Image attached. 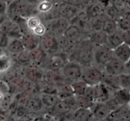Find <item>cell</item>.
Here are the masks:
<instances>
[{
    "label": "cell",
    "instance_id": "cell-1",
    "mask_svg": "<svg viewBox=\"0 0 130 121\" xmlns=\"http://www.w3.org/2000/svg\"><path fill=\"white\" fill-rule=\"evenodd\" d=\"M103 71L98 66L88 65L83 67L81 79L89 86H94L102 81Z\"/></svg>",
    "mask_w": 130,
    "mask_h": 121
},
{
    "label": "cell",
    "instance_id": "cell-2",
    "mask_svg": "<svg viewBox=\"0 0 130 121\" xmlns=\"http://www.w3.org/2000/svg\"><path fill=\"white\" fill-rule=\"evenodd\" d=\"M114 56V49H111L107 44L95 46L93 50L94 63L96 66L104 67Z\"/></svg>",
    "mask_w": 130,
    "mask_h": 121
},
{
    "label": "cell",
    "instance_id": "cell-3",
    "mask_svg": "<svg viewBox=\"0 0 130 121\" xmlns=\"http://www.w3.org/2000/svg\"><path fill=\"white\" fill-rule=\"evenodd\" d=\"M93 50L94 49L76 48L73 54L69 58V61L77 62L82 67L93 65Z\"/></svg>",
    "mask_w": 130,
    "mask_h": 121
},
{
    "label": "cell",
    "instance_id": "cell-4",
    "mask_svg": "<svg viewBox=\"0 0 130 121\" xmlns=\"http://www.w3.org/2000/svg\"><path fill=\"white\" fill-rule=\"evenodd\" d=\"M68 61L69 59L67 56L63 52L58 51L52 54H48L44 67L46 69L61 71Z\"/></svg>",
    "mask_w": 130,
    "mask_h": 121
},
{
    "label": "cell",
    "instance_id": "cell-5",
    "mask_svg": "<svg viewBox=\"0 0 130 121\" xmlns=\"http://www.w3.org/2000/svg\"><path fill=\"white\" fill-rule=\"evenodd\" d=\"M82 71V66L77 62L72 61H68L61 69L63 76L66 77L67 81L70 82L81 79Z\"/></svg>",
    "mask_w": 130,
    "mask_h": 121
},
{
    "label": "cell",
    "instance_id": "cell-6",
    "mask_svg": "<svg viewBox=\"0 0 130 121\" xmlns=\"http://www.w3.org/2000/svg\"><path fill=\"white\" fill-rule=\"evenodd\" d=\"M24 76L30 83L38 84L44 80V71L43 67L30 63L24 68Z\"/></svg>",
    "mask_w": 130,
    "mask_h": 121
},
{
    "label": "cell",
    "instance_id": "cell-7",
    "mask_svg": "<svg viewBox=\"0 0 130 121\" xmlns=\"http://www.w3.org/2000/svg\"><path fill=\"white\" fill-rule=\"evenodd\" d=\"M70 24L77 26L85 36H88L91 30V18L88 15L85 10H82L69 21Z\"/></svg>",
    "mask_w": 130,
    "mask_h": 121
},
{
    "label": "cell",
    "instance_id": "cell-8",
    "mask_svg": "<svg viewBox=\"0 0 130 121\" xmlns=\"http://www.w3.org/2000/svg\"><path fill=\"white\" fill-rule=\"evenodd\" d=\"M10 87V93H19L28 88L29 81L24 76L19 74H11L6 80Z\"/></svg>",
    "mask_w": 130,
    "mask_h": 121
},
{
    "label": "cell",
    "instance_id": "cell-9",
    "mask_svg": "<svg viewBox=\"0 0 130 121\" xmlns=\"http://www.w3.org/2000/svg\"><path fill=\"white\" fill-rule=\"evenodd\" d=\"M29 3L26 0H14L8 5L6 16L11 19L17 16L25 18Z\"/></svg>",
    "mask_w": 130,
    "mask_h": 121
},
{
    "label": "cell",
    "instance_id": "cell-10",
    "mask_svg": "<svg viewBox=\"0 0 130 121\" xmlns=\"http://www.w3.org/2000/svg\"><path fill=\"white\" fill-rule=\"evenodd\" d=\"M44 24L46 25L47 32L52 33L55 36L63 34L67 27L70 25L69 21L62 16H58Z\"/></svg>",
    "mask_w": 130,
    "mask_h": 121
},
{
    "label": "cell",
    "instance_id": "cell-11",
    "mask_svg": "<svg viewBox=\"0 0 130 121\" xmlns=\"http://www.w3.org/2000/svg\"><path fill=\"white\" fill-rule=\"evenodd\" d=\"M39 46L47 54H52L58 51L56 36L49 32L40 37Z\"/></svg>",
    "mask_w": 130,
    "mask_h": 121
},
{
    "label": "cell",
    "instance_id": "cell-12",
    "mask_svg": "<svg viewBox=\"0 0 130 121\" xmlns=\"http://www.w3.org/2000/svg\"><path fill=\"white\" fill-rule=\"evenodd\" d=\"M0 30L7 34L10 38H20L23 35L17 23L7 16L0 24Z\"/></svg>",
    "mask_w": 130,
    "mask_h": 121
},
{
    "label": "cell",
    "instance_id": "cell-13",
    "mask_svg": "<svg viewBox=\"0 0 130 121\" xmlns=\"http://www.w3.org/2000/svg\"><path fill=\"white\" fill-rule=\"evenodd\" d=\"M125 63L114 56L110 60H109L104 66V71L109 74L118 76L120 74L124 72Z\"/></svg>",
    "mask_w": 130,
    "mask_h": 121
},
{
    "label": "cell",
    "instance_id": "cell-14",
    "mask_svg": "<svg viewBox=\"0 0 130 121\" xmlns=\"http://www.w3.org/2000/svg\"><path fill=\"white\" fill-rule=\"evenodd\" d=\"M57 9L59 15L69 21L72 20L81 10L79 8L62 1L57 5Z\"/></svg>",
    "mask_w": 130,
    "mask_h": 121
},
{
    "label": "cell",
    "instance_id": "cell-15",
    "mask_svg": "<svg viewBox=\"0 0 130 121\" xmlns=\"http://www.w3.org/2000/svg\"><path fill=\"white\" fill-rule=\"evenodd\" d=\"M44 80L47 83L56 87L66 82H69L63 76L61 71H52L49 69L44 71Z\"/></svg>",
    "mask_w": 130,
    "mask_h": 121
},
{
    "label": "cell",
    "instance_id": "cell-16",
    "mask_svg": "<svg viewBox=\"0 0 130 121\" xmlns=\"http://www.w3.org/2000/svg\"><path fill=\"white\" fill-rule=\"evenodd\" d=\"M90 109L92 112L94 120H106L110 114V111L104 101H94Z\"/></svg>",
    "mask_w": 130,
    "mask_h": 121
},
{
    "label": "cell",
    "instance_id": "cell-17",
    "mask_svg": "<svg viewBox=\"0 0 130 121\" xmlns=\"http://www.w3.org/2000/svg\"><path fill=\"white\" fill-rule=\"evenodd\" d=\"M50 115L55 117H65L72 110L64 100L60 99L53 107L48 109Z\"/></svg>",
    "mask_w": 130,
    "mask_h": 121
},
{
    "label": "cell",
    "instance_id": "cell-18",
    "mask_svg": "<svg viewBox=\"0 0 130 121\" xmlns=\"http://www.w3.org/2000/svg\"><path fill=\"white\" fill-rule=\"evenodd\" d=\"M30 63L43 67L45 66L48 54L41 48L40 46L29 51Z\"/></svg>",
    "mask_w": 130,
    "mask_h": 121
},
{
    "label": "cell",
    "instance_id": "cell-19",
    "mask_svg": "<svg viewBox=\"0 0 130 121\" xmlns=\"http://www.w3.org/2000/svg\"><path fill=\"white\" fill-rule=\"evenodd\" d=\"M20 39L24 46V49L27 51L32 50L39 46L40 38L32 32L24 34Z\"/></svg>",
    "mask_w": 130,
    "mask_h": 121
},
{
    "label": "cell",
    "instance_id": "cell-20",
    "mask_svg": "<svg viewBox=\"0 0 130 121\" xmlns=\"http://www.w3.org/2000/svg\"><path fill=\"white\" fill-rule=\"evenodd\" d=\"M25 105L32 114L40 112L44 108L38 94H35L34 93L29 96Z\"/></svg>",
    "mask_w": 130,
    "mask_h": 121
},
{
    "label": "cell",
    "instance_id": "cell-21",
    "mask_svg": "<svg viewBox=\"0 0 130 121\" xmlns=\"http://www.w3.org/2000/svg\"><path fill=\"white\" fill-rule=\"evenodd\" d=\"M63 34L69 41L73 43H78L83 37H85L77 26L71 24L67 27Z\"/></svg>",
    "mask_w": 130,
    "mask_h": 121
},
{
    "label": "cell",
    "instance_id": "cell-22",
    "mask_svg": "<svg viewBox=\"0 0 130 121\" xmlns=\"http://www.w3.org/2000/svg\"><path fill=\"white\" fill-rule=\"evenodd\" d=\"M112 97L120 106L129 104L130 90L124 88L117 89L114 90Z\"/></svg>",
    "mask_w": 130,
    "mask_h": 121
},
{
    "label": "cell",
    "instance_id": "cell-23",
    "mask_svg": "<svg viewBox=\"0 0 130 121\" xmlns=\"http://www.w3.org/2000/svg\"><path fill=\"white\" fill-rule=\"evenodd\" d=\"M38 94L46 109H50L60 100L58 95L55 93L39 91Z\"/></svg>",
    "mask_w": 130,
    "mask_h": 121
},
{
    "label": "cell",
    "instance_id": "cell-24",
    "mask_svg": "<svg viewBox=\"0 0 130 121\" xmlns=\"http://www.w3.org/2000/svg\"><path fill=\"white\" fill-rule=\"evenodd\" d=\"M88 37L95 46H99L106 44L108 34L103 30H99L91 32Z\"/></svg>",
    "mask_w": 130,
    "mask_h": 121
},
{
    "label": "cell",
    "instance_id": "cell-25",
    "mask_svg": "<svg viewBox=\"0 0 130 121\" xmlns=\"http://www.w3.org/2000/svg\"><path fill=\"white\" fill-rule=\"evenodd\" d=\"M85 11L90 18H95L104 13V5L102 2L95 1L85 9Z\"/></svg>",
    "mask_w": 130,
    "mask_h": 121
},
{
    "label": "cell",
    "instance_id": "cell-26",
    "mask_svg": "<svg viewBox=\"0 0 130 121\" xmlns=\"http://www.w3.org/2000/svg\"><path fill=\"white\" fill-rule=\"evenodd\" d=\"M72 120L77 121H89L94 120L90 109L78 108L72 112Z\"/></svg>",
    "mask_w": 130,
    "mask_h": 121
},
{
    "label": "cell",
    "instance_id": "cell-27",
    "mask_svg": "<svg viewBox=\"0 0 130 121\" xmlns=\"http://www.w3.org/2000/svg\"><path fill=\"white\" fill-rule=\"evenodd\" d=\"M114 56L126 63L130 59V45L125 43H122L121 45L114 49Z\"/></svg>",
    "mask_w": 130,
    "mask_h": 121
},
{
    "label": "cell",
    "instance_id": "cell-28",
    "mask_svg": "<svg viewBox=\"0 0 130 121\" xmlns=\"http://www.w3.org/2000/svg\"><path fill=\"white\" fill-rule=\"evenodd\" d=\"M6 49L11 55H18L25 50L20 38H10Z\"/></svg>",
    "mask_w": 130,
    "mask_h": 121
},
{
    "label": "cell",
    "instance_id": "cell-29",
    "mask_svg": "<svg viewBox=\"0 0 130 121\" xmlns=\"http://www.w3.org/2000/svg\"><path fill=\"white\" fill-rule=\"evenodd\" d=\"M123 36H122V30L118 29L117 31L113 34L108 35L107 41L106 44L111 49H115L119 45L123 43Z\"/></svg>",
    "mask_w": 130,
    "mask_h": 121
},
{
    "label": "cell",
    "instance_id": "cell-30",
    "mask_svg": "<svg viewBox=\"0 0 130 121\" xmlns=\"http://www.w3.org/2000/svg\"><path fill=\"white\" fill-rule=\"evenodd\" d=\"M56 93L60 98V99H62V100H64L66 98L74 95L71 82H66V83L57 86Z\"/></svg>",
    "mask_w": 130,
    "mask_h": 121
},
{
    "label": "cell",
    "instance_id": "cell-31",
    "mask_svg": "<svg viewBox=\"0 0 130 121\" xmlns=\"http://www.w3.org/2000/svg\"><path fill=\"white\" fill-rule=\"evenodd\" d=\"M102 30H104V32L107 33L108 35L113 34L116 31L118 30V23L116 20L109 17L105 15V18H104V22L102 25Z\"/></svg>",
    "mask_w": 130,
    "mask_h": 121
},
{
    "label": "cell",
    "instance_id": "cell-32",
    "mask_svg": "<svg viewBox=\"0 0 130 121\" xmlns=\"http://www.w3.org/2000/svg\"><path fill=\"white\" fill-rule=\"evenodd\" d=\"M117 83L119 88L130 90V74L123 72L117 76Z\"/></svg>",
    "mask_w": 130,
    "mask_h": 121
},
{
    "label": "cell",
    "instance_id": "cell-33",
    "mask_svg": "<svg viewBox=\"0 0 130 121\" xmlns=\"http://www.w3.org/2000/svg\"><path fill=\"white\" fill-rule=\"evenodd\" d=\"M72 90L74 93L76 95H85V90L87 88L88 84L83 81L82 79H79L71 82Z\"/></svg>",
    "mask_w": 130,
    "mask_h": 121
},
{
    "label": "cell",
    "instance_id": "cell-34",
    "mask_svg": "<svg viewBox=\"0 0 130 121\" xmlns=\"http://www.w3.org/2000/svg\"><path fill=\"white\" fill-rule=\"evenodd\" d=\"M118 29L126 30L130 29V15L127 14H121L120 16L117 20Z\"/></svg>",
    "mask_w": 130,
    "mask_h": 121
},
{
    "label": "cell",
    "instance_id": "cell-35",
    "mask_svg": "<svg viewBox=\"0 0 130 121\" xmlns=\"http://www.w3.org/2000/svg\"><path fill=\"white\" fill-rule=\"evenodd\" d=\"M76 98L79 108L90 109L94 103V101L85 95H76Z\"/></svg>",
    "mask_w": 130,
    "mask_h": 121
},
{
    "label": "cell",
    "instance_id": "cell-36",
    "mask_svg": "<svg viewBox=\"0 0 130 121\" xmlns=\"http://www.w3.org/2000/svg\"><path fill=\"white\" fill-rule=\"evenodd\" d=\"M105 16V14L104 13L103 15L100 16H96L95 18L91 19V32L95 30H102V29L103 22H104V18Z\"/></svg>",
    "mask_w": 130,
    "mask_h": 121
},
{
    "label": "cell",
    "instance_id": "cell-37",
    "mask_svg": "<svg viewBox=\"0 0 130 121\" xmlns=\"http://www.w3.org/2000/svg\"><path fill=\"white\" fill-rule=\"evenodd\" d=\"M30 114H32V113H30L29 111V110H28L27 108L26 107L25 105L20 103L18 104V106L17 107V110L15 114V115L17 117L24 118Z\"/></svg>",
    "mask_w": 130,
    "mask_h": 121
},
{
    "label": "cell",
    "instance_id": "cell-38",
    "mask_svg": "<svg viewBox=\"0 0 130 121\" xmlns=\"http://www.w3.org/2000/svg\"><path fill=\"white\" fill-rule=\"evenodd\" d=\"M41 22L42 21L39 16H30L27 19V26L31 32L32 30Z\"/></svg>",
    "mask_w": 130,
    "mask_h": 121
},
{
    "label": "cell",
    "instance_id": "cell-39",
    "mask_svg": "<svg viewBox=\"0 0 130 121\" xmlns=\"http://www.w3.org/2000/svg\"><path fill=\"white\" fill-rule=\"evenodd\" d=\"M64 100L68 104V105L69 106L70 109H71L72 111H74V110H76V109L79 108L78 105H77V100H76V95H71V96L66 98L64 99Z\"/></svg>",
    "mask_w": 130,
    "mask_h": 121
},
{
    "label": "cell",
    "instance_id": "cell-40",
    "mask_svg": "<svg viewBox=\"0 0 130 121\" xmlns=\"http://www.w3.org/2000/svg\"><path fill=\"white\" fill-rule=\"evenodd\" d=\"M46 32H47V29L46 27L45 24L43 22L40 23L38 26L36 27L32 30V33H33V34H35L37 36L39 37V38L43 35H44Z\"/></svg>",
    "mask_w": 130,
    "mask_h": 121
},
{
    "label": "cell",
    "instance_id": "cell-41",
    "mask_svg": "<svg viewBox=\"0 0 130 121\" xmlns=\"http://www.w3.org/2000/svg\"><path fill=\"white\" fill-rule=\"evenodd\" d=\"M53 5H54L52 4L51 3L44 0L43 2L40 3L37 6V7H38V11H39V13H44L48 11V10H50L52 7H53Z\"/></svg>",
    "mask_w": 130,
    "mask_h": 121
},
{
    "label": "cell",
    "instance_id": "cell-42",
    "mask_svg": "<svg viewBox=\"0 0 130 121\" xmlns=\"http://www.w3.org/2000/svg\"><path fill=\"white\" fill-rule=\"evenodd\" d=\"M104 102L106 104V105L107 106L108 109H109L110 112L116 111V110H118V109L121 107L120 105H119V104L112 98V97H110V98L107 100L106 101H105Z\"/></svg>",
    "mask_w": 130,
    "mask_h": 121
},
{
    "label": "cell",
    "instance_id": "cell-43",
    "mask_svg": "<svg viewBox=\"0 0 130 121\" xmlns=\"http://www.w3.org/2000/svg\"><path fill=\"white\" fill-rule=\"evenodd\" d=\"M18 55V60L20 63H23V64H25V63H30V58L29 57V51L26 50H24V51L21 52L19 54L17 55Z\"/></svg>",
    "mask_w": 130,
    "mask_h": 121
},
{
    "label": "cell",
    "instance_id": "cell-44",
    "mask_svg": "<svg viewBox=\"0 0 130 121\" xmlns=\"http://www.w3.org/2000/svg\"><path fill=\"white\" fill-rule=\"evenodd\" d=\"M10 37L0 30V48L6 49L10 41Z\"/></svg>",
    "mask_w": 130,
    "mask_h": 121
},
{
    "label": "cell",
    "instance_id": "cell-45",
    "mask_svg": "<svg viewBox=\"0 0 130 121\" xmlns=\"http://www.w3.org/2000/svg\"><path fill=\"white\" fill-rule=\"evenodd\" d=\"M126 1V0H110V3L114 7L119 10L121 13V11L125 6Z\"/></svg>",
    "mask_w": 130,
    "mask_h": 121
},
{
    "label": "cell",
    "instance_id": "cell-46",
    "mask_svg": "<svg viewBox=\"0 0 130 121\" xmlns=\"http://www.w3.org/2000/svg\"><path fill=\"white\" fill-rule=\"evenodd\" d=\"M123 42L130 45V29L122 31Z\"/></svg>",
    "mask_w": 130,
    "mask_h": 121
},
{
    "label": "cell",
    "instance_id": "cell-47",
    "mask_svg": "<svg viewBox=\"0 0 130 121\" xmlns=\"http://www.w3.org/2000/svg\"><path fill=\"white\" fill-rule=\"evenodd\" d=\"M8 5L4 0H0V14L6 15Z\"/></svg>",
    "mask_w": 130,
    "mask_h": 121
},
{
    "label": "cell",
    "instance_id": "cell-48",
    "mask_svg": "<svg viewBox=\"0 0 130 121\" xmlns=\"http://www.w3.org/2000/svg\"><path fill=\"white\" fill-rule=\"evenodd\" d=\"M95 0H79L81 9L85 10L87 6H88L90 4H91Z\"/></svg>",
    "mask_w": 130,
    "mask_h": 121
},
{
    "label": "cell",
    "instance_id": "cell-49",
    "mask_svg": "<svg viewBox=\"0 0 130 121\" xmlns=\"http://www.w3.org/2000/svg\"><path fill=\"white\" fill-rule=\"evenodd\" d=\"M63 2L67 3L70 4L71 5H73V6H76V7L79 8L80 9H81V5H80V2L79 0H62ZM82 10V9H81Z\"/></svg>",
    "mask_w": 130,
    "mask_h": 121
},
{
    "label": "cell",
    "instance_id": "cell-50",
    "mask_svg": "<svg viewBox=\"0 0 130 121\" xmlns=\"http://www.w3.org/2000/svg\"><path fill=\"white\" fill-rule=\"evenodd\" d=\"M29 4H31V5H38L40 3L43 2L44 0H26Z\"/></svg>",
    "mask_w": 130,
    "mask_h": 121
},
{
    "label": "cell",
    "instance_id": "cell-51",
    "mask_svg": "<svg viewBox=\"0 0 130 121\" xmlns=\"http://www.w3.org/2000/svg\"><path fill=\"white\" fill-rule=\"evenodd\" d=\"M127 71L126 73H128L130 74V59L126 63H125V69H124V72Z\"/></svg>",
    "mask_w": 130,
    "mask_h": 121
},
{
    "label": "cell",
    "instance_id": "cell-52",
    "mask_svg": "<svg viewBox=\"0 0 130 121\" xmlns=\"http://www.w3.org/2000/svg\"><path fill=\"white\" fill-rule=\"evenodd\" d=\"M46 1L51 3L53 4V5H58V3H60V2H62V0H46Z\"/></svg>",
    "mask_w": 130,
    "mask_h": 121
},
{
    "label": "cell",
    "instance_id": "cell-53",
    "mask_svg": "<svg viewBox=\"0 0 130 121\" xmlns=\"http://www.w3.org/2000/svg\"><path fill=\"white\" fill-rule=\"evenodd\" d=\"M126 120H130V109H129V111H128V115H127V117H126Z\"/></svg>",
    "mask_w": 130,
    "mask_h": 121
},
{
    "label": "cell",
    "instance_id": "cell-54",
    "mask_svg": "<svg viewBox=\"0 0 130 121\" xmlns=\"http://www.w3.org/2000/svg\"><path fill=\"white\" fill-rule=\"evenodd\" d=\"M4 1H5V2L8 4V5H9V4L11 3L13 1H14V0H4Z\"/></svg>",
    "mask_w": 130,
    "mask_h": 121
},
{
    "label": "cell",
    "instance_id": "cell-55",
    "mask_svg": "<svg viewBox=\"0 0 130 121\" xmlns=\"http://www.w3.org/2000/svg\"><path fill=\"white\" fill-rule=\"evenodd\" d=\"M129 104H130V102H129Z\"/></svg>",
    "mask_w": 130,
    "mask_h": 121
}]
</instances>
